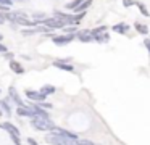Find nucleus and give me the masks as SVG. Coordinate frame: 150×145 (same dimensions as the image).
I'll list each match as a JSON object with an SVG mask.
<instances>
[{
  "instance_id": "4468645a",
  "label": "nucleus",
  "mask_w": 150,
  "mask_h": 145,
  "mask_svg": "<svg viewBox=\"0 0 150 145\" xmlns=\"http://www.w3.org/2000/svg\"><path fill=\"white\" fill-rule=\"evenodd\" d=\"M78 37H79V40H81V42H91V40H94L92 34H89V32H81Z\"/></svg>"
},
{
  "instance_id": "7ed1b4c3",
  "label": "nucleus",
  "mask_w": 150,
  "mask_h": 145,
  "mask_svg": "<svg viewBox=\"0 0 150 145\" xmlns=\"http://www.w3.org/2000/svg\"><path fill=\"white\" fill-rule=\"evenodd\" d=\"M52 134H55V135H60V137H65V139H78V135L76 134H73V132H69V131H66V129H62V127H53V131H50Z\"/></svg>"
},
{
  "instance_id": "f3484780",
  "label": "nucleus",
  "mask_w": 150,
  "mask_h": 145,
  "mask_svg": "<svg viewBox=\"0 0 150 145\" xmlns=\"http://www.w3.org/2000/svg\"><path fill=\"white\" fill-rule=\"evenodd\" d=\"M136 5H137V8L140 10V13H142L144 16H149L150 13H149V10L145 8V5H144V3H140V2H136Z\"/></svg>"
},
{
  "instance_id": "6ab92c4d",
  "label": "nucleus",
  "mask_w": 150,
  "mask_h": 145,
  "mask_svg": "<svg viewBox=\"0 0 150 145\" xmlns=\"http://www.w3.org/2000/svg\"><path fill=\"white\" fill-rule=\"evenodd\" d=\"M0 106H2V108H4V111L7 113L8 116H10L11 110H10V105H8V103H7V100H2V102H0Z\"/></svg>"
},
{
  "instance_id": "6e6552de",
  "label": "nucleus",
  "mask_w": 150,
  "mask_h": 145,
  "mask_svg": "<svg viewBox=\"0 0 150 145\" xmlns=\"http://www.w3.org/2000/svg\"><path fill=\"white\" fill-rule=\"evenodd\" d=\"M4 129H7L8 134H10L11 137H20V131H18V127L13 126L11 122H4Z\"/></svg>"
},
{
  "instance_id": "cd10ccee",
  "label": "nucleus",
  "mask_w": 150,
  "mask_h": 145,
  "mask_svg": "<svg viewBox=\"0 0 150 145\" xmlns=\"http://www.w3.org/2000/svg\"><path fill=\"white\" fill-rule=\"evenodd\" d=\"M0 40H2V34H0Z\"/></svg>"
},
{
  "instance_id": "bb28decb",
  "label": "nucleus",
  "mask_w": 150,
  "mask_h": 145,
  "mask_svg": "<svg viewBox=\"0 0 150 145\" xmlns=\"http://www.w3.org/2000/svg\"><path fill=\"white\" fill-rule=\"evenodd\" d=\"M0 52H2V53H5V52H7V47H5L4 44H0Z\"/></svg>"
},
{
  "instance_id": "f03ea898",
  "label": "nucleus",
  "mask_w": 150,
  "mask_h": 145,
  "mask_svg": "<svg viewBox=\"0 0 150 145\" xmlns=\"http://www.w3.org/2000/svg\"><path fill=\"white\" fill-rule=\"evenodd\" d=\"M24 93H26V97H28L29 100L37 102V103H39V102H44V100H45V97H47L45 93H42L40 90H39V92H36V90H26Z\"/></svg>"
},
{
  "instance_id": "9d476101",
  "label": "nucleus",
  "mask_w": 150,
  "mask_h": 145,
  "mask_svg": "<svg viewBox=\"0 0 150 145\" xmlns=\"http://www.w3.org/2000/svg\"><path fill=\"white\" fill-rule=\"evenodd\" d=\"M91 3H92V0H86V2H82L79 6H76L73 11H74V13H84V10H87L89 6H91Z\"/></svg>"
},
{
  "instance_id": "c85d7f7f",
  "label": "nucleus",
  "mask_w": 150,
  "mask_h": 145,
  "mask_svg": "<svg viewBox=\"0 0 150 145\" xmlns=\"http://www.w3.org/2000/svg\"><path fill=\"white\" fill-rule=\"evenodd\" d=\"M0 116H2V110H0Z\"/></svg>"
},
{
  "instance_id": "ddd939ff",
  "label": "nucleus",
  "mask_w": 150,
  "mask_h": 145,
  "mask_svg": "<svg viewBox=\"0 0 150 145\" xmlns=\"http://www.w3.org/2000/svg\"><path fill=\"white\" fill-rule=\"evenodd\" d=\"M134 28H136V31H139L140 34H144V35L149 32V28H147L145 24H142V23H136V24H134Z\"/></svg>"
},
{
  "instance_id": "2eb2a0df",
  "label": "nucleus",
  "mask_w": 150,
  "mask_h": 145,
  "mask_svg": "<svg viewBox=\"0 0 150 145\" xmlns=\"http://www.w3.org/2000/svg\"><path fill=\"white\" fill-rule=\"evenodd\" d=\"M40 31H47V29H44V28H37V29H24L23 34H24V35H31V34H36V32H40Z\"/></svg>"
},
{
  "instance_id": "aec40b11",
  "label": "nucleus",
  "mask_w": 150,
  "mask_h": 145,
  "mask_svg": "<svg viewBox=\"0 0 150 145\" xmlns=\"http://www.w3.org/2000/svg\"><path fill=\"white\" fill-rule=\"evenodd\" d=\"M37 106H40V108H44V110L52 108V105H50V103H44V102H39V105H37Z\"/></svg>"
},
{
  "instance_id": "f257e3e1",
  "label": "nucleus",
  "mask_w": 150,
  "mask_h": 145,
  "mask_svg": "<svg viewBox=\"0 0 150 145\" xmlns=\"http://www.w3.org/2000/svg\"><path fill=\"white\" fill-rule=\"evenodd\" d=\"M33 126L37 129V131H53V127H55V124H53L52 119L42 118V116L33 118Z\"/></svg>"
},
{
  "instance_id": "a878e982",
  "label": "nucleus",
  "mask_w": 150,
  "mask_h": 145,
  "mask_svg": "<svg viewBox=\"0 0 150 145\" xmlns=\"http://www.w3.org/2000/svg\"><path fill=\"white\" fill-rule=\"evenodd\" d=\"M65 31L68 32V34H74V31H76V29H74V28H66Z\"/></svg>"
},
{
  "instance_id": "20e7f679",
  "label": "nucleus",
  "mask_w": 150,
  "mask_h": 145,
  "mask_svg": "<svg viewBox=\"0 0 150 145\" xmlns=\"http://www.w3.org/2000/svg\"><path fill=\"white\" fill-rule=\"evenodd\" d=\"M44 24H45L47 28H65L66 23L63 21L62 18H50V19H45Z\"/></svg>"
},
{
  "instance_id": "4be33fe9",
  "label": "nucleus",
  "mask_w": 150,
  "mask_h": 145,
  "mask_svg": "<svg viewBox=\"0 0 150 145\" xmlns=\"http://www.w3.org/2000/svg\"><path fill=\"white\" fill-rule=\"evenodd\" d=\"M124 6H131V5H136V2L134 0H123Z\"/></svg>"
},
{
  "instance_id": "dca6fc26",
  "label": "nucleus",
  "mask_w": 150,
  "mask_h": 145,
  "mask_svg": "<svg viewBox=\"0 0 150 145\" xmlns=\"http://www.w3.org/2000/svg\"><path fill=\"white\" fill-rule=\"evenodd\" d=\"M82 2H86V0H73L71 3H68V5H66V8H68V10H74L76 6H79Z\"/></svg>"
},
{
  "instance_id": "393cba45",
  "label": "nucleus",
  "mask_w": 150,
  "mask_h": 145,
  "mask_svg": "<svg viewBox=\"0 0 150 145\" xmlns=\"http://www.w3.org/2000/svg\"><path fill=\"white\" fill-rule=\"evenodd\" d=\"M144 44H145V48L150 52V39H145V40H144Z\"/></svg>"
},
{
  "instance_id": "412c9836",
  "label": "nucleus",
  "mask_w": 150,
  "mask_h": 145,
  "mask_svg": "<svg viewBox=\"0 0 150 145\" xmlns=\"http://www.w3.org/2000/svg\"><path fill=\"white\" fill-rule=\"evenodd\" d=\"M0 5H4V6H7V8H10L11 0H0Z\"/></svg>"
},
{
  "instance_id": "f8f14e48",
  "label": "nucleus",
  "mask_w": 150,
  "mask_h": 145,
  "mask_svg": "<svg viewBox=\"0 0 150 145\" xmlns=\"http://www.w3.org/2000/svg\"><path fill=\"white\" fill-rule=\"evenodd\" d=\"M10 97H11V100H13V102L16 103L18 106H20V105H23V102H21V98H20V97H18L16 90H15L13 87H10Z\"/></svg>"
},
{
  "instance_id": "39448f33",
  "label": "nucleus",
  "mask_w": 150,
  "mask_h": 145,
  "mask_svg": "<svg viewBox=\"0 0 150 145\" xmlns=\"http://www.w3.org/2000/svg\"><path fill=\"white\" fill-rule=\"evenodd\" d=\"M74 39V34H66V35H55L53 37V42L57 45H66Z\"/></svg>"
},
{
  "instance_id": "a211bd4d",
  "label": "nucleus",
  "mask_w": 150,
  "mask_h": 145,
  "mask_svg": "<svg viewBox=\"0 0 150 145\" xmlns=\"http://www.w3.org/2000/svg\"><path fill=\"white\" fill-rule=\"evenodd\" d=\"M40 92L45 93V95H49V93H53V92H55V87H53V86H44L42 89H40Z\"/></svg>"
},
{
  "instance_id": "b1692460",
  "label": "nucleus",
  "mask_w": 150,
  "mask_h": 145,
  "mask_svg": "<svg viewBox=\"0 0 150 145\" xmlns=\"http://www.w3.org/2000/svg\"><path fill=\"white\" fill-rule=\"evenodd\" d=\"M28 144H29V145H39V144H37V142L33 139V137H29V139H28Z\"/></svg>"
},
{
  "instance_id": "423d86ee",
  "label": "nucleus",
  "mask_w": 150,
  "mask_h": 145,
  "mask_svg": "<svg viewBox=\"0 0 150 145\" xmlns=\"http://www.w3.org/2000/svg\"><path fill=\"white\" fill-rule=\"evenodd\" d=\"M16 113L20 116H29V118H34V113H33V108L31 106H26V105H20L16 108Z\"/></svg>"
},
{
  "instance_id": "0eeeda50",
  "label": "nucleus",
  "mask_w": 150,
  "mask_h": 145,
  "mask_svg": "<svg viewBox=\"0 0 150 145\" xmlns=\"http://www.w3.org/2000/svg\"><path fill=\"white\" fill-rule=\"evenodd\" d=\"M53 66L55 68H60V69H63V71H68V73H74V66H71V64H68L66 61H55L53 63Z\"/></svg>"
},
{
  "instance_id": "9b49d317",
  "label": "nucleus",
  "mask_w": 150,
  "mask_h": 145,
  "mask_svg": "<svg viewBox=\"0 0 150 145\" xmlns=\"http://www.w3.org/2000/svg\"><path fill=\"white\" fill-rule=\"evenodd\" d=\"M10 68L13 69V73H16V74H23V73H24L23 66H21L18 61H13V60H11V61H10Z\"/></svg>"
},
{
  "instance_id": "5701e85b",
  "label": "nucleus",
  "mask_w": 150,
  "mask_h": 145,
  "mask_svg": "<svg viewBox=\"0 0 150 145\" xmlns=\"http://www.w3.org/2000/svg\"><path fill=\"white\" fill-rule=\"evenodd\" d=\"M79 145H95V144L91 140H79Z\"/></svg>"
},
{
  "instance_id": "1a4fd4ad",
  "label": "nucleus",
  "mask_w": 150,
  "mask_h": 145,
  "mask_svg": "<svg viewBox=\"0 0 150 145\" xmlns=\"http://www.w3.org/2000/svg\"><path fill=\"white\" fill-rule=\"evenodd\" d=\"M111 29H113V31H116L118 34H124V32L129 29V26H127L126 23H120V24H115Z\"/></svg>"
}]
</instances>
